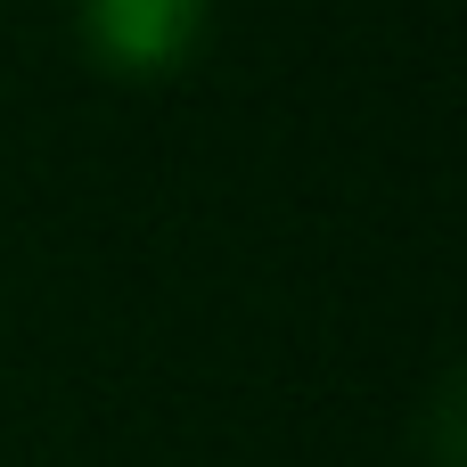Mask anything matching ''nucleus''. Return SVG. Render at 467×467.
Instances as JSON below:
<instances>
[{
	"label": "nucleus",
	"mask_w": 467,
	"mask_h": 467,
	"mask_svg": "<svg viewBox=\"0 0 467 467\" xmlns=\"http://www.w3.org/2000/svg\"><path fill=\"white\" fill-rule=\"evenodd\" d=\"M82 25H90V49L107 66L148 74V66H172L197 41L205 0H82Z\"/></svg>",
	"instance_id": "f257e3e1"
}]
</instances>
